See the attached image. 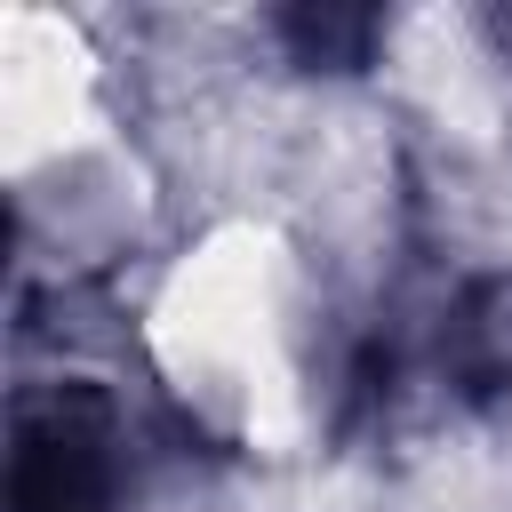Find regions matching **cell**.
I'll use <instances>...</instances> for the list:
<instances>
[{"mask_svg": "<svg viewBox=\"0 0 512 512\" xmlns=\"http://www.w3.org/2000/svg\"><path fill=\"white\" fill-rule=\"evenodd\" d=\"M8 512H112V456L80 408H32L16 424Z\"/></svg>", "mask_w": 512, "mask_h": 512, "instance_id": "1", "label": "cell"}, {"mask_svg": "<svg viewBox=\"0 0 512 512\" xmlns=\"http://www.w3.org/2000/svg\"><path fill=\"white\" fill-rule=\"evenodd\" d=\"M368 32H376L368 16H336V8H304V16H288V40H296L304 56H336V48L352 56Z\"/></svg>", "mask_w": 512, "mask_h": 512, "instance_id": "2", "label": "cell"}]
</instances>
